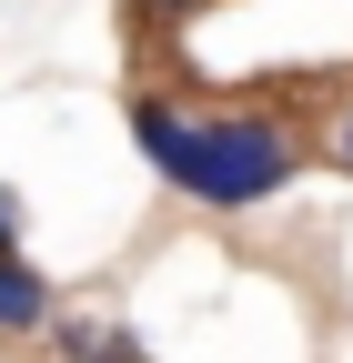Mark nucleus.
Returning a JSON list of instances; mask_svg holds the SVG:
<instances>
[{
	"instance_id": "1",
	"label": "nucleus",
	"mask_w": 353,
	"mask_h": 363,
	"mask_svg": "<svg viewBox=\"0 0 353 363\" xmlns=\"http://www.w3.org/2000/svg\"><path fill=\"white\" fill-rule=\"evenodd\" d=\"M131 142H142V162L182 202H202V212H252V202H273L303 172V131L283 111H262V101L192 111V101H172V91H131Z\"/></svg>"
},
{
	"instance_id": "2",
	"label": "nucleus",
	"mask_w": 353,
	"mask_h": 363,
	"mask_svg": "<svg viewBox=\"0 0 353 363\" xmlns=\"http://www.w3.org/2000/svg\"><path fill=\"white\" fill-rule=\"evenodd\" d=\"M61 323V283L30 252H0V343H40Z\"/></svg>"
},
{
	"instance_id": "3",
	"label": "nucleus",
	"mask_w": 353,
	"mask_h": 363,
	"mask_svg": "<svg viewBox=\"0 0 353 363\" xmlns=\"http://www.w3.org/2000/svg\"><path fill=\"white\" fill-rule=\"evenodd\" d=\"M323 162L353 182V101H343V111H333V131H323Z\"/></svg>"
},
{
	"instance_id": "4",
	"label": "nucleus",
	"mask_w": 353,
	"mask_h": 363,
	"mask_svg": "<svg viewBox=\"0 0 353 363\" xmlns=\"http://www.w3.org/2000/svg\"><path fill=\"white\" fill-rule=\"evenodd\" d=\"M121 11H131V21H162V30H172V21H192L202 0H121Z\"/></svg>"
},
{
	"instance_id": "5",
	"label": "nucleus",
	"mask_w": 353,
	"mask_h": 363,
	"mask_svg": "<svg viewBox=\"0 0 353 363\" xmlns=\"http://www.w3.org/2000/svg\"><path fill=\"white\" fill-rule=\"evenodd\" d=\"M0 252H21V192L0 182Z\"/></svg>"
}]
</instances>
